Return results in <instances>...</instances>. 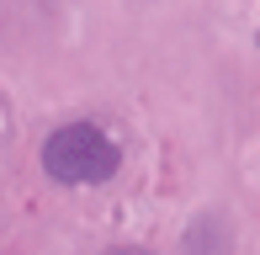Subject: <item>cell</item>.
I'll use <instances>...</instances> for the list:
<instances>
[{
	"label": "cell",
	"mask_w": 260,
	"mask_h": 255,
	"mask_svg": "<svg viewBox=\"0 0 260 255\" xmlns=\"http://www.w3.org/2000/svg\"><path fill=\"white\" fill-rule=\"evenodd\" d=\"M43 170L64 186H101L122 170V149L96 122H64L43 138Z\"/></svg>",
	"instance_id": "cell-1"
}]
</instances>
